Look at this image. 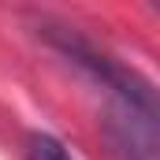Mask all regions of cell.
<instances>
[{"label":"cell","instance_id":"6da1fadb","mask_svg":"<svg viewBox=\"0 0 160 160\" xmlns=\"http://www.w3.org/2000/svg\"><path fill=\"white\" fill-rule=\"evenodd\" d=\"M48 38H52V45H60V48L71 56V63H78L82 71H89V75L101 82L104 89H112V93H116V101L134 104V108H149V112H157L153 86L142 78L138 71L123 67L119 60H112L108 52L93 48L89 41H82L78 34H71V30H48Z\"/></svg>","mask_w":160,"mask_h":160},{"label":"cell","instance_id":"7a4b0ae2","mask_svg":"<svg viewBox=\"0 0 160 160\" xmlns=\"http://www.w3.org/2000/svg\"><path fill=\"white\" fill-rule=\"evenodd\" d=\"M104 138L116 160H157V112L112 101L104 116Z\"/></svg>","mask_w":160,"mask_h":160},{"label":"cell","instance_id":"3957f363","mask_svg":"<svg viewBox=\"0 0 160 160\" xmlns=\"http://www.w3.org/2000/svg\"><path fill=\"white\" fill-rule=\"evenodd\" d=\"M26 160H71V153L60 138L34 130V134H26Z\"/></svg>","mask_w":160,"mask_h":160}]
</instances>
